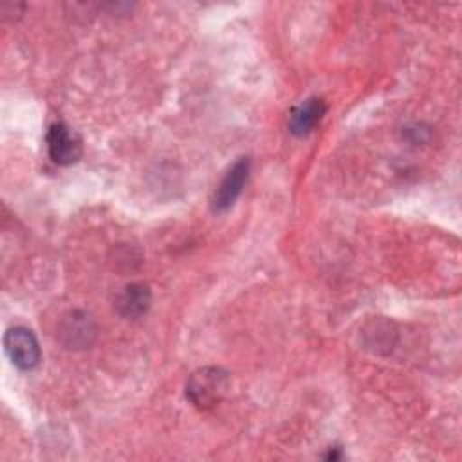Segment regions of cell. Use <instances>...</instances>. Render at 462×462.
Returning <instances> with one entry per match:
<instances>
[{
  "mask_svg": "<svg viewBox=\"0 0 462 462\" xmlns=\"http://www.w3.org/2000/svg\"><path fill=\"white\" fill-rule=\"evenodd\" d=\"M4 346L11 363L20 370H32L40 363V343L32 330L25 327L9 328L4 336Z\"/></svg>",
  "mask_w": 462,
  "mask_h": 462,
  "instance_id": "3",
  "label": "cell"
},
{
  "mask_svg": "<svg viewBox=\"0 0 462 462\" xmlns=\"http://www.w3.org/2000/svg\"><path fill=\"white\" fill-rule=\"evenodd\" d=\"M97 336V325L87 310H69L58 325V339L69 350H83L92 346Z\"/></svg>",
  "mask_w": 462,
  "mask_h": 462,
  "instance_id": "2",
  "label": "cell"
},
{
  "mask_svg": "<svg viewBox=\"0 0 462 462\" xmlns=\"http://www.w3.org/2000/svg\"><path fill=\"white\" fill-rule=\"evenodd\" d=\"M152 292L146 283H128L116 300V309L123 318L137 319L150 309Z\"/></svg>",
  "mask_w": 462,
  "mask_h": 462,
  "instance_id": "7",
  "label": "cell"
},
{
  "mask_svg": "<svg viewBox=\"0 0 462 462\" xmlns=\"http://www.w3.org/2000/svg\"><path fill=\"white\" fill-rule=\"evenodd\" d=\"M325 112L327 105L321 97H309L289 112L287 126L296 137H305L319 125Z\"/></svg>",
  "mask_w": 462,
  "mask_h": 462,
  "instance_id": "6",
  "label": "cell"
},
{
  "mask_svg": "<svg viewBox=\"0 0 462 462\" xmlns=\"http://www.w3.org/2000/svg\"><path fill=\"white\" fill-rule=\"evenodd\" d=\"M47 152L52 162L60 166H69L79 161L83 153L81 139L76 132H72L65 123H52L45 135Z\"/></svg>",
  "mask_w": 462,
  "mask_h": 462,
  "instance_id": "4",
  "label": "cell"
},
{
  "mask_svg": "<svg viewBox=\"0 0 462 462\" xmlns=\"http://www.w3.org/2000/svg\"><path fill=\"white\" fill-rule=\"evenodd\" d=\"M231 388V377L224 368L204 366L195 370L186 381V399L199 410L208 411L222 402Z\"/></svg>",
  "mask_w": 462,
  "mask_h": 462,
  "instance_id": "1",
  "label": "cell"
},
{
  "mask_svg": "<svg viewBox=\"0 0 462 462\" xmlns=\"http://www.w3.org/2000/svg\"><path fill=\"white\" fill-rule=\"evenodd\" d=\"M249 170H251V161L247 157L238 159L229 168V171L224 175V179L220 180V184L217 186V191L213 195L211 206L215 211H218V213L227 211L236 202V199L240 197V193L247 182Z\"/></svg>",
  "mask_w": 462,
  "mask_h": 462,
  "instance_id": "5",
  "label": "cell"
}]
</instances>
